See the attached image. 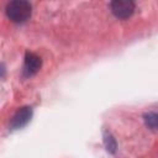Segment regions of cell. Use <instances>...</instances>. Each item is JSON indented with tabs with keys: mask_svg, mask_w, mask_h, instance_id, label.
<instances>
[{
	"mask_svg": "<svg viewBox=\"0 0 158 158\" xmlns=\"http://www.w3.org/2000/svg\"><path fill=\"white\" fill-rule=\"evenodd\" d=\"M32 14V6L25 0H14L6 5V15L12 22H25Z\"/></svg>",
	"mask_w": 158,
	"mask_h": 158,
	"instance_id": "cell-1",
	"label": "cell"
},
{
	"mask_svg": "<svg viewBox=\"0 0 158 158\" xmlns=\"http://www.w3.org/2000/svg\"><path fill=\"white\" fill-rule=\"evenodd\" d=\"M112 14L121 20L128 19L135 11V2L131 0H114L110 4Z\"/></svg>",
	"mask_w": 158,
	"mask_h": 158,
	"instance_id": "cell-2",
	"label": "cell"
},
{
	"mask_svg": "<svg viewBox=\"0 0 158 158\" xmlns=\"http://www.w3.org/2000/svg\"><path fill=\"white\" fill-rule=\"evenodd\" d=\"M42 67V60L41 58L31 52H26L25 54V62H23V68H22V75L23 78H31L33 77Z\"/></svg>",
	"mask_w": 158,
	"mask_h": 158,
	"instance_id": "cell-3",
	"label": "cell"
},
{
	"mask_svg": "<svg viewBox=\"0 0 158 158\" xmlns=\"http://www.w3.org/2000/svg\"><path fill=\"white\" fill-rule=\"evenodd\" d=\"M32 117V109L28 106L21 107L20 110H17V112L14 115V117L11 118L10 122V128L11 130H19L22 128L23 126H26Z\"/></svg>",
	"mask_w": 158,
	"mask_h": 158,
	"instance_id": "cell-4",
	"label": "cell"
},
{
	"mask_svg": "<svg viewBox=\"0 0 158 158\" xmlns=\"http://www.w3.org/2000/svg\"><path fill=\"white\" fill-rule=\"evenodd\" d=\"M144 122L151 130H158V112H149L144 115Z\"/></svg>",
	"mask_w": 158,
	"mask_h": 158,
	"instance_id": "cell-5",
	"label": "cell"
},
{
	"mask_svg": "<svg viewBox=\"0 0 158 158\" xmlns=\"http://www.w3.org/2000/svg\"><path fill=\"white\" fill-rule=\"evenodd\" d=\"M104 142H105V147H106L107 152H110V153H115L116 152V141L110 133L106 132L104 135Z\"/></svg>",
	"mask_w": 158,
	"mask_h": 158,
	"instance_id": "cell-6",
	"label": "cell"
}]
</instances>
